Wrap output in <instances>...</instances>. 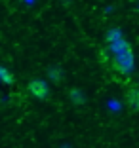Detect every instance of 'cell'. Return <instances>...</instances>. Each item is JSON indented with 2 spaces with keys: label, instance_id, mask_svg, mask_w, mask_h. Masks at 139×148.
I'll return each instance as SVG.
<instances>
[{
  "label": "cell",
  "instance_id": "7a4b0ae2",
  "mask_svg": "<svg viewBox=\"0 0 139 148\" xmlns=\"http://www.w3.org/2000/svg\"><path fill=\"white\" fill-rule=\"evenodd\" d=\"M124 99H126V105L130 110H133V112H139V86H131L126 89V95H124Z\"/></svg>",
  "mask_w": 139,
  "mask_h": 148
},
{
  "label": "cell",
  "instance_id": "6da1fadb",
  "mask_svg": "<svg viewBox=\"0 0 139 148\" xmlns=\"http://www.w3.org/2000/svg\"><path fill=\"white\" fill-rule=\"evenodd\" d=\"M27 91H29V95L35 97V99L46 101L50 97V86L44 80H30L29 86H27Z\"/></svg>",
  "mask_w": 139,
  "mask_h": 148
}]
</instances>
